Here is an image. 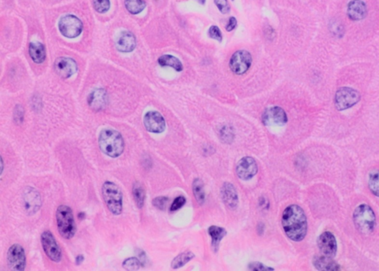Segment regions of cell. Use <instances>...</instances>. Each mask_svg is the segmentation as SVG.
<instances>
[{
  "label": "cell",
  "mask_w": 379,
  "mask_h": 271,
  "mask_svg": "<svg viewBox=\"0 0 379 271\" xmlns=\"http://www.w3.org/2000/svg\"><path fill=\"white\" fill-rule=\"evenodd\" d=\"M282 225L285 234L292 241H302L307 235V217L304 210L297 205L285 208L282 214Z\"/></svg>",
  "instance_id": "6da1fadb"
},
{
  "label": "cell",
  "mask_w": 379,
  "mask_h": 271,
  "mask_svg": "<svg viewBox=\"0 0 379 271\" xmlns=\"http://www.w3.org/2000/svg\"><path fill=\"white\" fill-rule=\"evenodd\" d=\"M99 146L103 154L111 158H117L124 152L125 141L117 130L104 129L99 133Z\"/></svg>",
  "instance_id": "7a4b0ae2"
},
{
  "label": "cell",
  "mask_w": 379,
  "mask_h": 271,
  "mask_svg": "<svg viewBox=\"0 0 379 271\" xmlns=\"http://www.w3.org/2000/svg\"><path fill=\"white\" fill-rule=\"evenodd\" d=\"M353 220L356 228L364 235L372 233L376 226V216L373 209L367 204H361L356 208Z\"/></svg>",
  "instance_id": "3957f363"
},
{
  "label": "cell",
  "mask_w": 379,
  "mask_h": 271,
  "mask_svg": "<svg viewBox=\"0 0 379 271\" xmlns=\"http://www.w3.org/2000/svg\"><path fill=\"white\" fill-rule=\"evenodd\" d=\"M101 194L106 206L113 215L122 214L123 208V194L117 184L106 181L101 187Z\"/></svg>",
  "instance_id": "277c9868"
},
{
  "label": "cell",
  "mask_w": 379,
  "mask_h": 271,
  "mask_svg": "<svg viewBox=\"0 0 379 271\" xmlns=\"http://www.w3.org/2000/svg\"><path fill=\"white\" fill-rule=\"evenodd\" d=\"M56 223L59 233L65 240H71L77 231L75 220L72 208L67 206H59L56 213Z\"/></svg>",
  "instance_id": "5b68a950"
},
{
  "label": "cell",
  "mask_w": 379,
  "mask_h": 271,
  "mask_svg": "<svg viewBox=\"0 0 379 271\" xmlns=\"http://www.w3.org/2000/svg\"><path fill=\"white\" fill-rule=\"evenodd\" d=\"M361 94L357 90L350 87H341L335 92L334 104L339 111L351 109L359 103Z\"/></svg>",
  "instance_id": "8992f818"
},
{
  "label": "cell",
  "mask_w": 379,
  "mask_h": 271,
  "mask_svg": "<svg viewBox=\"0 0 379 271\" xmlns=\"http://www.w3.org/2000/svg\"><path fill=\"white\" fill-rule=\"evenodd\" d=\"M60 33L66 38L74 39L80 36L83 30V24L78 17L74 15L64 16L59 22Z\"/></svg>",
  "instance_id": "52a82bcc"
},
{
  "label": "cell",
  "mask_w": 379,
  "mask_h": 271,
  "mask_svg": "<svg viewBox=\"0 0 379 271\" xmlns=\"http://www.w3.org/2000/svg\"><path fill=\"white\" fill-rule=\"evenodd\" d=\"M41 243L46 256L54 262H60L62 253L54 235L49 230L43 232L41 235Z\"/></svg>",
  "instance_id": "ba28073f"
},
{
  "label": "cell",
  "mask_w": 379,
  "mask_h": 271,
  "mask_svg": "<svg viewBox=\"0 0 379 271\" xmlns=\"http://www.w3.org/2000/svg\"><path fill=\"white\" fill-rule=\"evenodd\" d=\"M7 261L10 270H25L26 267V256L23 247L19 244H14L10 247L7 253Z\"/></svg>",
  "instance_id": "9c48e42d"
},
{
  "label": "cell",
  "mask_w": 379,
  "mask_h": 271,
  "mask_svg": "<svg viewBox=\"0 0 379 271\" xmlns=\"http://www.w3.org/2000/svg\"><path fill=\"white\" fill-rule=\"evenodd\" d=\"M22 201L25 212L27 215L37 214L42 207V197L38 190L33 187H26L22 193Z\"/></svg>",
  "instance_id": "30bf717a"
},
{
  "label": "cell",
  "mask_w": 379,
  "mask_h": 271,
  "mask_svg": "<svg viewBox=\"0 0 379 271\" xmlns=\"http://www.w3.org/2000/svg\"><path fill=\"white\" fill-rule=\"evenodd\" d=\"M252 62L253 58L251 54L246 50H240L231 56L230 67L234 74L237 75H243L249 70Z\"/></svg>",
  "instance_id": "8fae6325"
},
{
  "label": "cell",
  "mask_w": 379,
  "mask_h": 271,
  "mask_svg": "<svg viewBox=\"0 0 379 271\" xmlns=\"http://www.w3.org/2000/svg\"><path fill=\"white\" fill-rule=\"evenodd\" d=\"M262 121L265 126H283L288 122V118L285 110L273 106L264 110Z\"/></svg>",
  "instance_id": "7c38bea8"
},
{
  "label": "cell",
  "mask_w": 379,
  "mask_h": 271,
  "mask_svg": "<svg viewBox=\"0 0 379 271\" xmlns=\"http://www.w3.org/2000/svg\"><path fill=\"white\" fill-rule=\"evenodd\" d=\"M317 245L321 254L334 259L338 251V245L333 233L330 231L322 233L318 238Z\"/></svg>",
  "instance_id": "4fadbf2b"
},
{
  "label": "cell",
  "mask_w": 379,
  "mask_h": 271,
  "mask_svg": "<svg viewBox=\"0 0 379 271\" xmlns=\"http://www.w3.org/2000/svg\"><path fill=\"white\" fill-rule=\"evenodd\" d=\"M258 164L254 158L245 156L242 158L236 165V174L240 180H251L258 173Z\"/></svg>",
  "instance_id": "5bb4252c"
},
{
  "label": "cell",
  "mask_w": 379,
  "mask_h": 271,
  "mask_svg": "<svg viewBox=\"0 0 379 271\" xmlns=\"http://www.w3.org/2000/svg\"><path fill=\"white\" fill-rule=\"evenodd\" d=\"M144 125L148 132L161 133L166 128V122L162 114L158 111H148L144 116Z\"/></svg>",
  "instance_id": "9a60e30c"
},
{
  "label": "cell",
  "mask_w": 379,
  "mask_h": 271,
  "mask_svg": "<svg viewBox=\"0 0 379 271\" xmlns=\"http://www.w3.org/2000/svg\"><path fill=\"white\" fill-rule=\"evenodd\" d=\"M54 70L61 78L67 79L78 72V65L72 58L59 57L55 61Z\"/></svg>",
  "instance_id": "2e32d148"
},
{
  "label": "cell",
  "mask_w": 379,
  "mask_h": 271,
  "mask_svg": "<svg viewBox=\"0 0 379 271\" xmlns=\"http://www.w3.org/2000/svg\"><path fill=\"white\" fill-rule=\"evenodd\" d=\"M109 96L107 91L102 88L93 90L88 97V104L90 109L96 112L103 111L107 107Z\"/></svg>",
  "instance_id": "e0dca14e"
},
{
  "label": "cell",
  "mask_w": 379,
  "mask_h": 271,
  "mask_svg": "<svg viewBox=\"0 0 379 271\" xmlns=\"http://www.w3.org/2000/svg\"><path fill=\"white\" fill-rule=\"evenodd\" d=\"M367 6L363 0H351L348 5L347 14L351 20L358 22L367 16Z\"/></svg>",
  "instance_id": "ac0fdd59"
},
{
  "label": "cell",
  "mask_w": 379,
  "mask_h": 271,
  "mask_svg": "<svg viewBox=\"0 0 379 271\" xmlns=\"http://www.w3.org/2000/svg\"><path fill=\"white\" fill-rule=\"evenodd\" d=\"M221 196L224 204L229 209L235 210L238 207V196L234 185L230 182H225L221 188Z\"/></svg>",
  "instance_id": "d6986e66"
},
{
  "label": "cell",
  "mask_w": 379,
  "mask_h": 271,
  "mask_svg": "<svg viewBox=\"0 0 379 271\" xmlns=\"http://www.w3.org/2000/svg\"><path fill=\"white\" fill-rule=\"evenodd\" d=\"M136 47V40L131 32L122 31L118 35L116 40V48L122 53L132 52Z\"/></svg>",
  "instance_id": "ffe728a7"
},
{
  "label": "cell",
  "mask_w": 379,
  "mask_h": 271,
  "mask_svg": "<svg viewBox=\"0 0 379 271\" xmlns=\"http://www.w3.org/2000/svg\"><path fill=\"white\" fill-rule=\"evenodd\" d=\"M313 264L318 270H341V266L333 260V258L327 257L324 255H316L313 259Z\"/></svg>",
  "instance_id": "44dd1931"
},
{
  "label": "cell",
  "mask_w": 379,
  "mask_h": 271,
  "mask_svg": "<svg viewBox=\"0 0 379 271\" xmlns=\"http://www.w3.org/2000/svg\"><path fill=\"white\" fill-rule=\"evenodd\" d=\"M29 55L35 63H43L46 58L44 45L40 42H32L29 45Z\"/></svg>",
  "instance_id": "7402d4cb"
},
{
  "label": "cell",
  "mask_w": 379,
  "mask_h": 271,
  "mask_svg": "<svg viewBox=\"0 0 379 271\" xmlns=\"http://www.w3.org/2000/svg\"><path fill=\"white\" fill-rule=\"evenodd\" d=\"M208 233L212 240L211 245H212L213 249L215 251V252H217L221 241L227 235V231L223 227L212 225L208 228Z\"/></svg>",
  "instance_id": "603a6c76"
},
{
  "label": "cell",
  "mask_w": 379,
  "mask_h": 271,
  "mask_svg": "<svg viewBox=\"0 0 379 271\" xmlns=\"http://www.w3.org/2000/svg\"><path fill=\"white\" fill-rule=\"evenodd\" d=\"M158 63L162 67H170L177 71V72H181L183 71V64L178 58L172 56L170 54L163 55L158 59Z\"/></svg>",
  "instance_id": "cb8c5ba5"
},
{
  "label": "cell",
  "mask_w": 379,
  "mask_h": 271,
  "mask_svg": "<svg viewBox=\"0 0 379 271\" xmlns=\"http://www.w3.org/2000/svg\"><path fill=\"white\" fill-rule=\"evenodd\" d=\"M132 193H133L135 205L137 207L141 209L144 206L145 197H146L144 186L140 182H134L133 188H132Z\"/></svg>",
  "instance_id": "d4e9b609"
},
{
  "label": "cell",
  "mask_w": 379,
  "mask_h": 271,
  "mask_svg": "<svg viewBox=\"0 0 379 271\" xmlns=\"http://www.w3.org/2000/svg\"><path fill=\"white\" fill-rule=\"evenodd\" d=\"M195 257V254L191 251H185L179 254L173 259L171 262V267L173 269H179L180 267H184L187 263Z\"/></svg>",
  "instance_id": "484cf974"
},
{
  "label": "cell",
  "mask_w": 379,
  "mask_h": 271,
  "mask_svg": "<svg viewBox=\"0 0 379 271\" xmlns=\"http://www.w3.org/2000/svg\"><path fill=\"white\" fill-rule=\"evenodd\" d=\"M193 192L196 201L200 205L205 202V191L204 189V184L199 178L195 179L193 182Z\"/></svg>",
  "instance_id": "4316f807"
},
{
  "label": "cell",
  "mask_w": 379,
  "mask_h": 271,
  "mask_svg": "<svg viewBox=\"0 0 379 271\" xmlns=\"http://www.w3.org/2000/svg\"><path fill=\"white\" fill-rule=\"evenodd\" d=\"M368 187L371 193L379 198V170H373L368 176Z\"/></svg>",
  "instance_id": "83f0119b"
},
{
  "label": "cell",
  "mask_w": 379,
  "mask_h": 271,
  "mask_svg": "<svg viewBox=\"0 0 379 271\" xmlns=\"http://www.w3.org/2000/svg\"><path fill=\"white\" fill-rule=\"evenodd\" d=\"M125 8L131 14H138L145 9L146 6L145 0H125Z\"/></svg>",
  "instance_id": "f1b7e54d"
},
{
  "label": "cell",
  "mask_w": 379,
  "mask_h": 271,
  "mask_svg": "<svg viewBox=\"0 0 379 271\" xmlns=\"http://www.w3.org/2000/svg\"><path fill=\"white\" fill-rule=\"evenodd\" d=\"M329 30L331 35L336 38L341 39L344 36V26L340 21L336 20V19L330 21L329 23Z\"/></svg>",
  "instance_id": "f546056e"
},
{
  "label": "cell",
  "mask_w": 379,
  "mask_h": 271,
  "mask_svg": "<svg viewBox=\"0 0 379 271\" xmlns=\"http://www.w3.org/2000/svg\"><path fill=\"white\" fill-rule=\"evenodd\" d=\"M141 266V262L136 257L127 258L122 262V267L127 270H138Z\"/></svg>",
  "instance_id": "4dcf8cb0"
},
{
  "label": "cell",
  "mask_w": 379,
  "mask_h": 271,
  "mask_svg": "<svg viewBox=\"0 0 379 271\" xmlns=\"http://www.w3.org/2000/svg\"><path fill=\"white\" fill-rule=\"evenodd\" d=\"M93 3L95 10L100 14L107 12L111 7L110 0H93Z\"/></svg>",
  "instance_id": "1f68e13d"
},
{
  "label": "cell",
  "mask_w": 379,
  "mask_h": 271,
  "mask_svg": "<svg viewBox=\"0 0 379 271\" xmlns=\"http://www.w3.org/2000/svg\"><path fill=\"white\" fill-rule=\"evenodd\" d=\"M169 199L166 196H159V197L155 198L153 200L152 204L155 208L157 209L161 210V211H164L167 208V203H168Z\"/></svg>",
  "instance_id": "d6a6232c"
},
{
  "label": "cell",
  "mask_w": 379,
  "mask_h": 271,
  "mask_svg": "<svg viewBox=\"0 0 379 271\" xmlns=\"http://www.w3.org/2000/svg\"><path fill=\"white\" fill-rule=\"evenodd\" d=\"M248 269L250 270L253 271H273L275 269L272 267H268L266 266L265 264H262L261 262H253L250 263L248 265Z\"/></svg>",
  "instance_id": "836d02e7"
},
{
  "label": "cell",
  "mask_w": 379,
  "mask_h": 271,
  "mask_svg": "<svg viewBox=\"0 0 379 271\" xmlns=\"http://www.w3.org/2000/svg\"><path fill=\"white\" fill-rule=\"evenodd\" d=\"M24 115H25V111L23 108L20 105L16 106L14 111V120L17 124L22 123L24 120Z\"/></svg>",
  "instance_id": "e575fe53"
},
{
  "label": "cell",
  "mask_w": 379,
  "mask_h": 271,
  "mask_svg": "<svg viewBox=\"0 0 379 271\" xmlns=\"http://www.w3.org/2000/svg\"><path fill=\"white\" fill-rule=\"evenodd\" d=\"M208 35L211 37V39L217 40L218 42L221 43L222 41V35L220 29L216 25H213L210 27L209 31H208Z\"/></svg>",
  "instance_id": "d590c367"
},
{
  "label": "cell",
  "mask_w": 379,
  "mask_h": 271,
  "mask_svg": "<svg viewBox=\"0 0 379 271\" xmlns=\"http://www.w3.org/2000/svg\"><path fill=\"white\" fill-rule=\"evenodd\" d=\"M216 6L222 14H226L230 12V7L227 0H214Z\"/></svg>",
  "instance_id": "8d00e7d4"
},
{
  "label": "cell",
  "mask_w": 379,
  "mask_h": 271,
  "mask_svg": "<svg viewBox=\"0 0 379 271\" xmlns=\"http://www.w3.org/2000/svg\"><path fill=\"white\" fill-rule=\"evenodd\" d=\"M186 203V199L185 196H180L174 199V202L170 206V211H178L179 209L183 207Z\"/></svg>",
  "instance_id": "74e56055"
},
{
  "label": "cell",
  "mask_w": 379,
  "mask_h": 271,
  "mask_svg": "<svg viewBox=\"0 0 379 271\" xmlns=\"http://www.w3.org/2000/svg\"><path fill=\"white\" fill-rule=\"evenodd\" d=\"M221 137H222V140L226 143H230L233 139V131L230 130L229 127H225L221 131Z\"/></svg>",
  "instance_id": "f35d334b"
},
{
  "label": "cell",
  "mask_w": 379,
  "mask_h": 271,
  "mask_svg": "<svg viewBox=\"0 0 379 271\" xmlns=\"http://www.w3.org/2000/svg\"><path fill=\"white\" fill-rule=\"evenodd\" d=\"M236 19H235V17H230V19H229L228 23H227V26H226V30H227V31L228 32L232 31L233 29H235V27H236Z\"/></svg>",
  "instance_id": "ab89813d"
},
{
  "label": "cell",
  "mask_w": 379,
  "mask_h": 271,
  "mask_svg": "<svg viewBox=\"0 0 379 271\" xmlns=\"http://www.w3.org/2000/svg\"><path fill=\"white\" fill-rule=\"evenodd\" d=\"M137 254H138L139 257H140V259H140V262L142 263V266H145L147 262L146 253H145L144 251L139 250Z\"/></svg>",
  "instance_id": "60d3db41"
},
{
  "label": "cell",
  "mask_w": 379,
  "mask_h": 271,
  "mask_svg": "<svg viewBox=\"0 0 379 271\" xmlns=\"http://www.w3.org/2000/svg\"><path fill=\"white\" fill-rule=\"evenodd\" d=\"M84 260H85V256L82 254L78 255L77 258H76V264L77 265H80L84 262Z\"/></svg>",
  "instance_id": "b9f144b4"
},
{
  "label": "cell",
  "mask_w": 379,
  "mask_h": 271,
  "mask_svg": "<svg viewBox=\"0 0 379 271\" xmlns=\"http://www.w3.org/2000/svg\"><path fill=\"white\" fill-rule=\"evenodd\" d=\"M78 217L79 219H81V220H82V219H85V213H80V214H79Z\"/></svg>",
  "instance_id": "7bdbcfd3"
},
{
  "label": "cell",
  "mask_w": 379,
  "mask_h": 271,
  "mask_svg": "<svg viewBox=\"0 0 379 271\" xmlns=\"http://www.w3.org/2000/svg\"><path fill=\"white\" fill-rule=\"evenodd\" d=\"M1 175L3 174V168H4V164H3V157H1Z\"/></svg>",
  "instance_id": "ee69618b"
},
{
  "label": "cell",
  "mask_w": 379,
  "mask_h": 271,
  "mask_svg": "<svg viewBox=\"0 0 379 271\" xmlns=\"http://www.w3.org/2000/svg\"><path fill=\"white\" fill-rule=\"evenodd\" d=\"M196 1L201 5H204L205 3V0H196Z\"/></svg>",
  "instance_id": "f6af8a7d"
},
{
  "label": "cell",
  "mask_w": 379,
  "mask_h": 271,
  "mask_svg": "<svg viewBox=\"0 0 379 271\" xmlns=\"http://www.w3.org/2000/svg\"><path fill=\"white\" fill-rule=\"evenodd\" d=\"M232 1H234V0H232Z\"/></svg>",
  "instance_id": "bcb514c9"
}]
</instances>
